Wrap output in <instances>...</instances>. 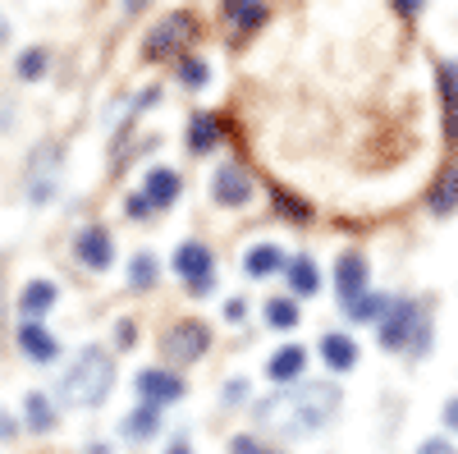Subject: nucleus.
<instances>
[{"label": "nucleus", "instance_id": "29", "mask_svg": "<svg viewBox=\"0 0 458 454\" xmlns=\"http://www.w3.org/2000/svg\"><path fill=\"white\" fill-rule=\"evenodd\" d=\"M271 202H276L284 216H293V220H308V216H312V207H308V202H298V198H289L284 188H276V193H271Z\"/></svg>", "mask_w": 458, "mask_h": 454}, {"label": "nucleus", "instance_id": "33", "mask_svg": "<svg viewBox=\"0 0 458 454\" xmlns=\"http://www.w3.org/2000/svg\"><path fill=\"white\" fill-rule=\"evenodd\" d=\"M147 211H151V207H147V198H142V193H138V198H129V216H147Z\"/></svg>", "mask_w": 458, "mask_h": 454}, {"label": "nucleus", "instance_id": "13", "mask_svg": "<svg viewBox=\"0 0 458 454\" xmlns=\"http://www.w3.org/2000/svg\"><path fill=\"white\" fill-rule=\"evenodd\" d=\"M19 349L32 358V363H51L55 354H60V345H55V335L47 330V326H37V321H28L23 330H19Z\"/></svg>", "mask_w": 458, "mask_h": 454}, {"label": "nucleus", "instance_id": "9", "mask_svg": "<svg viewBox=\"0 0 458 454\" xmlns=\"http://www.w3.org/2000/svg\"><path fill=\"white\" fill-rule=\"evenodd\" d=\"M138 395H142V404L165 408V404L183 399V381H179L174 372H157V367H147V372H138Z\"/></svg>", "mask_w": 458, "mask_h": 454}, {"label": "nucleus", "instance_id": "3", "mask_svg": "<svg viewBox=\"0 0 458 454\" xmlns=\"http://www.w3.org/2000/svg\"><path fill=\"white\" fill-rule=\"evenodd\" d=\"M198 37V19L188 14V10H174V14H165L157 28H151V37H147V56L151 60H165V56H179L188 42Z\"/></svg>", "mask_w": 458, "mask_h": 454}, {"label": "nucleus", "instance_id": "7", "mask_svg": "<svg viewBox=\"0 0 458 454\" xmlns=\"http://www.w3.org/2000/svg\"><path fill=\"white\" fill-rule=\"evenodd\" d=\"M211 198H216L220 207H243V202L252 198L248 170H243L239 161H225V166L216 170V179H211Z\"/></svg>", "mask_w": 458, "mask_h": 454}, {"label": "nucleus", "instance_id": "30", "mask_svg": "<svg viewBox=\"0 0 458 454\" xmlns=\"http://www.w3.org/2000/svg\"><path fill=\"white\" fill-rule=\"evenodd\" d=\"M234 454H276V450H261L252 436H239V441H234Z\"/></svg>", "mask_w": 458, "mask_h": 454}, {"label": "nucleus", "instance_id": "6", "mask_svg": "<svg viewBox=\"0 0 458 454\" xmlns=\"http://www.w3.org/2000/svg\"><path fill=\"white\" fill-rule=\"evenodd\" d=\"M412 326H417V303L394 298V303H390V313L376 321V335H380V345H386V349H403V345H408V335H412Z\"/></svg>", "mask_w": 458, "mask_h": 454}, {"label": "nucleus", "instance_id": "39", "mask_svg": "<svg viewBox=\"0 0 458 454\" xmlns=\"http://www.w3.org/2000/svg\"><path fill=\"white\" fill-rule=\"evenodd\" d=\"M0 330H5V294H0Z\"/></svg>", "mask_w": 458, "mask_h": 454}, {"label": "nucleus", "instance_id": "35", "mask_svg": "<svg viewBox=\"0 0 458 454\" xmlns=\"http://www.w3.org/2000/svg\"><path fill=\"white\" fill-rule=\"evenodd\" d=\"M14 436V418H10V413H0V441H10Z\"/></svg>", "mask_w": 458, "mask_h": 454}, {"label": "nucleus", "instance_id": "12", "mask_svg": "<svg viewBox=\"0 0 458 454\" xmlns=\"http://www.w3.org/2000/svg\"><path fill=\"white\" fill-rule=\"evenodd\" d=\"M302 372H308V349L302 345H284V349L271 354V363H266V376H271V381H284V386H293Z\"/></svg>", "mask_w": 458, "mask_h": 454}, {"label": "nucleus", "instance_id": "36", "mask_svg": "<svg viewBox=\"0 0 458 454\" xmlns=\"http://www.w3.org/2000/svg\"><path fill=\"white\" fill-rule=\"evenodd\" d=\"M445 423L458 432V399H449V404H445Z\"/></svg>", "mask_w": 458, "mask_h": 454}, {"label": "nucleus", "instance_id": "21", "mask_svg": "<svg viewBox=\"0 0 458 454\" xmlns=\"http://www.w3.org/2000/svg\"><path fill=\"white\" fill-rule=\"evenodd\" d=\"M157 427H161V408L157 404H138V413H129V418H124V436H133V441L151 436Z\"/></svg>", "mask_w": 458, "mask_h": 454}, {"label": "nucleus", "instance_id": "37", "mask_svg": "<svg viewBox=\"0 0 458 454\" xmlns=\"http://www.w3.org/2000/svg\"><path fill=\"white\" fill-rule=\"evenodd\" d=\"M234 399H243V381H234V386H225V404H234Z\"/></svg>", "mask_w": 458, "mask_h": 454}, {"label": "nucleus", "instance_id": "23", "mask_svg": "<svg viewBox=\"0 0 458 454\" xmlns=\"http://www.w3.org/2000/svg\"><path fill=\"white\" fill-rule=\"evenodd\" d=\"M23 408H28V427H32V432H51V427H55V408H51L47 395H37V390H32Z\"/></svg>", "mask_w": 458, "mask_h": 454}, {"label": "nucleus", "instance_id": "15", "mask_svg": "<svg viewBox=\"0 0 458 454\" xmlns=\"http://www.w3.org/2000/svg\"><path fill=\"white\" fill-rule=\"evenodd\" d=\"M427 207H431L436 216H449V211L458 207V166H449V170L436 179V188L427 193Z\"/></svg>", "mask_w": 458, "mask_h": 454}, {"label": "nucleus", "instance_id": "31", "mask_svg": "<svg viewBox=\"0 0 458 454\" xmlns=\"http://www.w3.org/2000/svg\"><path fill=\"white\" fill-rule=\"evenodd\" d=\"M114 339H120V349H129V345H133V321H120V326H114Z\"/></svg>", "mask_w": 458, "mask_h": 454}, {"label": "nucleus", "instance_id": "17", "mask_svg": "<svg viewBox=\"0 0 458 454\" xmlns=\"http://www.w3.org/2000/svg\"><path fill=\"white\" fill-rule=\"evenodd\" d=\"M289 261H284V253L276 248V244H257L252 253H248V261H243V271L248 276H271V271H284Z\"/></svg>", "mask_w": 458, "mask_h": 454}, {"label": "nucleus", "instance_id": "11", "mask_svg": "<svg viewBox=\"0 0 458 454\" xmlns=\"http://www.w3.org/2000/svg\"><path fill=\"white\" fill-rule=\"evenodd\" d=\"M142 198L151 211H165L174 198H179V175L170 166H157V170H147V184H142Z\"/></svg>", "mask_w": 458, "mask_h": 454}, {"label": "nucleus", "instance_id": "1", "mask_svg": "<svg viewBox=\"0 0 458 454\" xmlns=\"http://www.w3.org/2000/svg\"><path fill=\"white\" fill-rule=\"evenodd\" d=\"M339 413V386L330 381H302V386H284L276 395H266L252 408V423L271 436H302L326 427Z\"/></svg>", "mask_w": 458, "mask_h": 454}, {"label": "nucleus", "instance_id": "2", "mask_svg": "<svg viewBox=\"0 0 458 454\" xmlns=\"http://www.w3.org/2000/svg\"><path fill=\"white\" fill-rule=\"evenodd\" d=\"M110 386H114V363H110V354L97 349V345H88L79 358L69 363L64 381H60V395H64L69 404H79V408H97V404L110 395Z\"/></svg>", "mask_w": 458, "mask_h": 454}, {"label": "nucleus", "instance_id": "4", "mask_svg": "<svg viewBox=\"0 0 458 454\" xmlns=\"http://www.w3.org/2000/svg\"><path fill=\"white\" fill-rule=\"evenodd\" d=\"M174 271H179V280H183L188 289H193V294H207V289H211V280H216L211 248H207V244H198V239L179 244V253H174Z\"/></svg>", "mask_w": 458, "mask_h": 454}, {"label": "nucleus", "instance_id": "10", "mask_svg": "<svg viewBox=\"0 0 458 454\" xmlns=\"http://www.w3.org/2000/svg\"><path fill=\"white\" fill-rule=\"evenodd\" d=\"M73 253H79V261H88L92 271H106L114 261V244H110V230L106 225H88V230L73 239Z\"/></svg>", "mask_w": 458, "mask_h": 454}, {"label": "nucleus", "instance_id": "14", "mask_svg": "<svg viewBox=\"0 0 458 454\" xmlns=\"http://www.w3.org/2000/svg\"><path fill=\"white\" fill-rule=\"evenodd\" d=\"M321 358L330 363V372H349L358 363V345H353V335H326L321 339Z\"/></svg>", "mask_w": 458, "mask_h": 454}, {"label": "nucleus", "instance_id": "22", "mask_svg": "<svg viewBox=\"0 0 458 454\" xmlns=\"http://www.w3.org/2000/svg\"><path fill=\"white\" fill-rule=\"evenodd\" d=\"M390 303H394V298H386V294H362V298L349 303L344 313H349L353 321H380V317L390 313Z\"/></svg>", "mask_w": 458, "mask_h": 454}, {"label": "nucleus", "instance_id": "16", "mask_svg": "<svg viewBox=\"0 0 458 454\" xmlns=\"http://www.w3.org/2000/svg\"><path fill=\"white\" fill-rule=\"evenodd\" d=\"M220 133H225V124L202 110V116H193V124H188V151H211L220 142Z\"/></svg>", "mask_w": 458, "mask_h": 454}, {"label": "nucleus", "instance_id": "40", "mask_svg": "<svg viewBox=\"0 0 458 454\" xmlns=\"http://www.w3.org/2000/svg\"><path fill=\"white\" fill-rule=\"evenodd\" d=\"M5 37H10V23H5V19H0V42H5Z\"/></svg>", "mask_w": 458, "mask_h": 454}, {"label": "nucleus", "instance_id": "24", "mask_svg": "<svg viewBox=\"0 0 458 454\" xmlns=\"http://www.w3.org/2000/svg\"><path fill=\"white\" fill-rule=\"evenodd\" d=\"M266 321L276 330H293L298 326V303L293 298H266Z\"/></svg>", "mask_w": 458, "mask_h": 454}, {"label": "nucleus", "instance_id": "8", "mask_svg": "<svg viewBox=\"0 0 458 454\" xmlns=\"http://www.w3.org/2000/svg\"><path fill=\"white\" fill-rule=\"evenodd\" d=\"M335 294H339L344 308L367 294V257H362V253H344V257L335 261Z\"/></svg>", "mask_w": 458, "mask_h": 454}, {"label": "nucleus", "instance_id": "19", "mask_svg": "<svg viewBox=\"0 0 458 454\" xmlns=\"http://www.w3.org/2000/svg\"><path fill=\"white\" fill-rule=\"evenodd\" d=\"M289 285H293V294H302V298H312L317 294V285H321V271H317V261H308V257H298V261H289Z\"/></svg>", "mask_w": 458, "mask_h": 454}, {"label": "nucleus", "instance_id": "20", "mask_svg": "<svg viewBox=\"0 0 458 454\" xmlns=\"http://www.w3.org/2000/svg\"><path fill=\"white\" fill-rule=\"evenodd\" d=\"M51 303H55V285H51V280H32V285L23 289V298H19V308H23L28 317H42V313H51Z\"/></svg>", "mask_w": 458, "mask_h": 454}, {"label": "nucleus", "instance_id": "27", "mask_svg": "<svg viewBox=\"0 0 458 454\" xmlns=\"http://www.w3.org/2000/svg\"><path fill=\"white\" fill-rule=\"evenodd\" d=\"M129 285H133V289H147V285H157V261H151L147 253H138V257L129 261Z\"/></svg>", "mask_w": 458, "mask_h": 454}, {"label": "nucleus", "instance_id": "18", "mask_svg": "<svg viewBox=\"0 0 458 454\" xmlns=\"http://www.w3.org/2000/svg\"><path fill=\"white\" fill-rule=\"evenodd\" d=\"M225 19L239 32H252L266 23V5H257V0H225Z\"/></svg>", "mask_w": 458, "mask_h": 454}, {"label": "nucleus", "instance_id": "28", "mask_svg": "<svg viewBox=\"0 0 458 454\" xmlns=\"http://www.w3.org/2000/svg\"><path fill=\"white\" fill-rule=\"evenodd\" d=\"M179 79H183L188 88H202V83H207V60L183 56V60H179Z\"/></svg>", "mask_w": 458, "mask_h": 454}, {"label": "nucleus", "instance_id": "32", "mask_svg": "<svg viewBox=\"0 0 458 454\" xmlns=\"http://www.w3.org/2000/svg\"><path fill=\"white\" fill-rule=\"evenodd\" d=\"M417 454H458V450H454V445H445V441H427Z\"/></svg>", "mask_w": 458, "mask_h": 454}, {"label": "nucleus", "instance_id": "26", "mask_svg": "<svg viewBox=\"0 0 458 454\" xmlns=\"http://www.w3.org/2000/svg\"><path fill=\"white\" fill-rule=\"evenodd\" d=\"M47 64H51L47 47H32V51H23V56H19V79H42Z\"/></svg>", "mask_w": 458, "mask_h": 454}, {"label": "nucleus", "instance_id": "5", "mask_svg": "<svg viewBox=\"0 0 458 454\" xmlns=\"http://www.w3.org/2000/svg\"><path fill=\"white\" fill-rule=\"evenodd\" d=\"M161 349H165L170 363H193V358H202V354L211 349V330H207L202 321H179V326H170V335L161 339Z\"/></svg>", "mask_w": 458, "mask_h": 454}, {"label": "nucleus", "instance_id": "34", "mask_svg": "<svg viewBox=\"0 0 458 454\" xmlns=\"http://www.w3.org/2000/svg\"><path fill=\"white\" fill-rule=\"evenodd\" d=\"M225 317H229V321H243V303H239V298L225 303Z\"/></svg>", "mask_w": 458, "mask_h": 454}, {"label": "nucleus", "instance_id": "38", "mask_svg": "<svg viewBox=\"0 0 458 454\" xmlns=\"http://www.w3.org/2000/svg\"><path fill=\"white\" fill-rule=\"evenodd\" d=\"M165 454H188V445H183V441H174V445H170Z\"/></svg>", "mask_w": 458, "mask_h": 454}, {"label": "nucleus", "instance_id": "25", "mask_svg": "<svg viewBox=\"0 0 458 454\" xmlns=\"http://www.w3.org/2000/svg\"><path fill=\"white\" fill-rule=\"evenodd\" d=\"M440 92H445V110H449V116H458V60L440 64Z\"/></svg>", "mask_w": 458, "mask_h": 454}]
</instances>
